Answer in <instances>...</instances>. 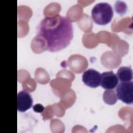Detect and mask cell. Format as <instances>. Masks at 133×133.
<instances>
[{
  "label": "cell",
  "instance_id": "obj_6",
  "mask_svg": "<svg viewBox=\"0 0 133 133\" xmlns=\"http://www.w3.org/2000/svg\"><path fill=\"white\" fill-rule=\"evenodd\" d=\"M33 104V99L31 94L26 91L21 90L17 95V110L24 112L31 108Z\"/></svg>",
  "mask_w": 133,
  "mask_h": 133
},
{
  "label": "cell",
  "instance_id": "obj_2",
  "mask_svg": "<svg viewBox=\"0 0 133 133\" xmlns=\"http://www.w3.org/2000/svg\"><path fill=\"white\" fill-rule=\"evenodd\" d=\"M94 21L99 25H105L112 20L113 10L111 5L106 2H101L96 4L91 12Z\"/></svg>",
  "mask_w": 133,
  "mask_h": 133
},
{
  "label": "cell",
  "instance_id": "obj_9",
  "mask_svg": "<svg viewBox=\"0 0 133 133\" xmlns=\"http://www.w3.org/2000/svg\"><path fill=\"white\" fill-rule=\"evenodd\" d=\"M33 109L35 112H38V113H41L44 110V107L41 104H36L33 106Z\"/></svg>",
  "mask_w": 133,
  "mask_h": 133
},
{
  "label": "cell",
  "instance_id": "obj_1",
  "mask_svg": "<svg viewBox=\"0 0 133 133\" xmlns=\"http://www.w3.org/2000/svg\"><path fill=\"white\" fill-rule=\"evenodd\" d=\"M37 36L45 41L47 50L59 51L66 47L73 38L72 22L59 14L45 17L38 25Z\"/></svg>",
  "mask_w": 133,
  "mask_h": 133
},
{
  "label": "cell",
  "instance_id": "obj_8",
  "mask_svg": "<svg viewBox=\"0 0 133 133\" xmlns=\"http://www.w3.org/2000/svg\"><path fill=\"white\" fill-rule=\"evenodd\" d=\"M103 100L109 104H113L117 101L116 96L113 90H106L103 93Z\"/></svg>",
  "mask_w": 133,
  "mask_h": 133
},
{
  "label": "cell",
  "instance_id": "obj_3",
  "mask_svg": "<svg viewBox=\"0 0 133 133\" xmlns=\"http://www.w3.org/2000/svg\"><path fill=\"white\" fill-rule=\"evenodd\" d=\"M116 96L119 100L127 104L133 102V82H121L116 88Z\"/></svg>",
  "mask_w": 133,
  "mask_h": 133
},
{
  "label": "cell",
  "instance_id": "obj_4",
  "mask_svg": "<svg viewBox=\"0 0 133 133\" xmlns=\"http://www.w3.org/2000/svg\"><path fill=\"white\" fill-rule=\"evenodd\" d=\"M101 73L93 69H89L84 72L82 75V81L87 86L96 88L100 85Z\"/></svg>",
  "mask_w": 133,
  "mask_h": 133
},
{
  "label": "cell",
  "instance_id": "obj_5",
  "mask_svg": "<svg viewBox=\"0 0 133 133\" xmlns=\"http://www.w3.org/2000/svg\"><path fill=\"white\" fill-rule=\"evenodd\" d=\"M118 83V79L116 74L113 71L104 72L101 74L100 85L107 90L112 89L116 87Z\"/></svg>",
  "mask_w": 133,
  "mask_h": 133
},
{
  "label": "cell",
  "instance_id": "obj_7",
  "mask_svg": "<svg viewBox=\"0 0 133 133\" xmlns=\"http://www.w3.org/2000/svg\"><path fill=\"white\" fill-rule=\"evenodd\" d=\"M116 75L120 82H129L132 78V71L130 67L121 66L117 72Z\"/></svg>",
  "mask_w": 133,
  "mask_h": 133
}]
</instances>
